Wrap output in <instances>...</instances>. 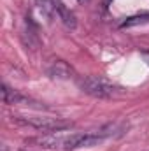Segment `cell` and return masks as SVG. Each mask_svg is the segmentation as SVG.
I'll use <instances>...</instances> for the list:
<instances>
[{
  "label": "cell",
  "mask_w": 149,
  "mask_h": 151,
  "mask_svg": "<svg viewBox=\"0 0 149 151\" xmlns=\"http://www.w3.org/2000/svg\"><path fill=\"white\" fill-rule=\"evenodd\" d=\"M79 88L86 95H90L93 99H100V100L117 99L125 93L117 84H114L109 79L100 77V76H86V77L79 79Z\"/></svg>",
  "instance_id": "6da1fadb"
},
{
  "label": "cell",
  "mask_w": 149,
  "mask_h": 151,
  "mask_svg": "<svg viewBox=\"0 0 149 151\" xmlns=\"http://www.w3.org/2000/svg\"><path fill=\"white\" fill-rule=\"evenodd\" d=\"M12 121L19 125L32 127L40 132H56V130H65L70 127V123L63 118H54V116H35V114H16L12 116Z\"/></svg>",
  "instance_id": "7a4b0ae2"
},
{
  "label": "cell",
  "mask_w": 149,
  "mask_h": 151,
  "mask_svg": "<svg viewBox=\"0 0 149 151\" xmlns=\"http://www.w3.org/2000/svg\"><path fill=\"white\" fill-rule=\"evenodd\" d=\"M2 97H4V102H5V104H25V102H30L28 97L21 95V93L16 91V90H11L7 84L2 86Z\"/></svg>",
  "instance_id": "3957f363"
},
{
  "label": "cell",
  "mask_w": 149,
  "mask_h": 151,
  "mask_svg": "<svg viewBox=\"0 0 149 151\" xmlns=\"http://www.w3.org/2000/svg\"><path fill=\"white\" fill-rule=\"evenodd\" d=\"M47 74L51 76V77H58V79H69V77L72 76V69H70L65 62L58 60V62H54V63L47 69Z\"/></svg>",
  "instance_id": "277c9868"
},
{
  "label": "cell",
  "mask_w": 149,
  "mask_h": 151,
  "mask_svg": "<svg viewBox=\"0 0 149 151\" xmlns=\"http://www.w3.org/2000/svg\"><path fill=\"white\" fill-rule=\"evenodd\" d=\"M149 23V12L144 14H139V16H132L128 19H125L121 23V28H132V27H137V25H146Z\"/></svg>",
  "instance_id": "5b68a950"
}]
</instances>
